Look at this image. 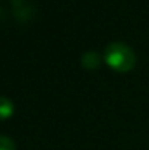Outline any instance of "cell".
<instances>
[{
    "instance_id": "obj_1",
    "label": "cell",
    "mask_w": 149,
    "mask_h": 150,
    "mask_svg": "<svg viewBox=\"0 0 149 150\" xmlns=\"http://www.w3.org/2000/svg\"><path fill=\"white\" fill-rule=\"evenodd\" d=\"M104 61L118 73H127L136 66V54L124 42H111L104 50Z\"/></svg>"
},
{
    "instance_id": "obj_2",
    "label": "cell",
    "mask_w": 149,
    "mask_h": 150,
    "mask_svg": "<svg viewBox=\"0 0 149 150\" xmlns=\"http://www.w3.org/2000/svg\"><path fill=\"white\" fill-rule=\"evenodd\" d=\"M102 61V57L99 54L98 51H94V50H89V51H85L81 57V64L88 69V70H94L97 69L99 64Z\"/></svg>"
},
{
    "instance_id": "obj_3",
    "label": "cell",
    "mask_w": 149,
    "mask_h": 150,
    "mask_svg": "<svg viewBox=\"0 0 149 150\" xmlns=\"http://www.w3.org/2000/svg\"><path fill=\"white\" fill-rule=\"evenodd\" d=\"M13 13L18 19L21 21H25V19H29L34 13V7L26 4L25 1H21V0H13Z\"/></svg>"
},
{
    "instance_id": "obj_4",
    "label": "cell",
    "mask_w": 149,
    "mask_h": 150,
    "mask_svg": "<svg viewBox=\"0 0 149 150\" xmlns=\"http://www.w3.org/2000/svg\"><path fill=\"white\" fill-rule=\"evenodd\" d=\"M13 111H15L13 102L6 96H0V120L9 118L13 114Z\"/></svg>"
},
{
    "instance_id": "obj_5",
    "label": "cell",
    "mask_w": 149,
    "mask_h": 150,
    "mask_svg": "<svg viewBox=\"0 0 149 150\" xmlns=\"http://www.w3.org/2000/svg\"><path fill=\"white\" fill-rule=\"evenodd\" d=\"M0 150H16L15 142L7 136L0 134Z\"/></svg>"
},
{
    "instance_id": "obj_6",
    "label": "cell",
    "mask_w": 149,
    "mask_h": 150,
    "mask_svg": "<svg viewBox=\"0 0 149 150\" xmlns=\"http://www.w3.org/2000/svg\"><path fill=\"white\" fill-rule=\"evenodd\" d=\"M1 18H3V9L0 7V19H1Z\"/></svg>"
}]
</instances>
